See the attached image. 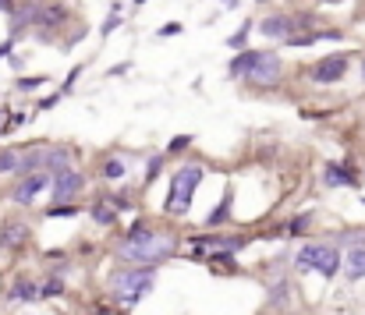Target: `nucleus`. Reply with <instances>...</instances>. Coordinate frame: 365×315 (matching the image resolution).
<instances>
[{"mask_svg":"<svg viewBox=\"0 0 365 315\" xmlns=\"http://www.w3.org/2000/svg\"><path fill=\"white\" fill-rule=\"evenodd\" d=\"M118 255H121L124 262L156 266L160 259L174 255V237H170V234H153L149 227H142V223H138V227H131V230H128V237L121 241Z\"/></svg>","mask_w":365,"mask_h":315,"instance_id":"1","label":"nucleus"},{"mask_svg":"<svg viewBox=\"0 0 365 315\" xmlns=\"http://www.w3.org/2000/svg\"><path fill=\"white\" fill-rule=\"evenodd\" d=\"M294 269L298 273H319V277L330 280V277H337L344 269V259H341V252L334 244H305L294 255Z\"/></svg>","mask_w":365,"mask_h":315,"instance_id":"2","label":"nucleus"},{"mask_svg":"<svg viewBox=\"0 0 365 315\" xmlns=\"http://www.w3.org/2000/svg\"><path fill=\"white\" fill-rule=\"evenodd\" d=\"M199 181H202V167H195V163L181 167V170L170 177V195H167V206H163V210L174 212V216H185L188 206H192V195H195Z\"/></svg>","mask_w":365,"mask_h":315,"instance_id":"3","label":"nucleus"},{"mask_svg":"<svg viewBox=\"0 0 365 315\" xmlns=\"http://www.w3.org/2000/svg\"><path fill=\"white\" fill-rule=\"evenodd\" d=\"M153 284H156V269H153V266L121 269V273L114 277V294H118V301H124V305H138V301L153 291Z\"/></svg>","mask_w":365,"mask_h":315,"instance_id":"4","label":"nucleus"},{"mask_svg":"<svg viewBox=\"0 0 365 315\" xmlns=\"http://www.w3.org/2000/svg\"><path fill=\"white\" fill-rule=\"evenodd\" d=\"M46 188H53V181L39 170V174H29V177H21L18 185H14V192H11V199L14 202H21V206H29V202H36Z\"/></svg>","mask_w":365,"mask_h":315,"instance_id":"5","label":"nucleus"},{"mask_svg":"<svg viewBox=\"0 0 365 315\" xmlns=\"http://www.w3.org/2000/svg\"><path fill=\"white\" fill-rule=\"evenodd\" d=\"M78 192H82V174H75V170L53 174V206H68Z\"/></svg>","mask_w":365,"mask_h":315,"instance_id":"6","label":"nucleus"},{"mask_svg":"<svg viewBox=\"0 0 365 315\" xmlns=\"http://www.w3.org/2000/svg\"><path fill=\"white\" fill-rule=\"evenodd\" d=\"M248 78H252L255 86H262V89L277 86V82H280V57H277V53H262L259 64H255V71H252Z\"/></svg>","mask_w":365,"mask_h":315,"instance_id":"7","label":"nucleus"},{"mask_svg":"<svg viewBox=\"0 0 365 315\" xmlns=\"http://www.w3.org/2000/svg\"><path fill=\"white\" fill-rule=\"evenodd\" d=\"M344 71H348V57H327V61H319L309 75H312L316 82H337V78H344Z\"/></svg>","mask_w":365,"mask_h":315,"instance_id":"8","label":"nucleus"},{"mask_svg":"<svg viewBox=\"0 0 365 315\" xmlns=\"http://www.w3.org/2000/svg\"><path fill=\"white\" fill-rule=\"evenodd\" d=\"M25 237H29V223H21V220H11V223L0 227V244L4 248H21Z\"/></svg>","mask_w":365,"mask_h":315,"instance_id":"9","label":"nucleus"},{"mask_svg":"<svg viewBox=\"0 0 365 315\" xmlns=\"http://www.w3.org/2000/svg\"><path fill=\"white\" fill-rule=\"evenodd\" d=\"M294 25H298L294 18H266L259 29H262V36H269V39H284V43H287L291 32H294Z\"/></svg>","mask_w":365,"mask_h":315,"instance_id":"10","label":"nucleus"},{"mask_svg":"<svg viewBox=\"0 0 365 315\" xmlns=\"http://www.w3.org/2000/svg\"><path fill=\"white\" fill-rule=\"evenodd\" d=\"M259 50H245V53H238L235 61H231V78H248L252 71H255V64H259Z\"/></svg>","mask_w":365,"mask_h":315,"instance_id":"11","label":"nucleus"},{"mask_svg":"<svg viewBox=\"0 0 365 315\" xmlns=\"http://www.w3.org/2000/svg\"><path fill=\"white\" fill-rule=\"evenodd\" d=\"M68 18V11L61 7V4H50V7H36L32 11V21L36 25H43V29H50V25H61Z\"/></svg>","mask_w":365,"mask_h":315,"instance_id":"12","label":"nucleus"},{"mask_svg":"<svg viewBox=\"0 0 365 315\" xmlns=\"http://www.w3.org/2000/svg\"><path fill=\"white\" fill-rule=\"evenodd\" d=\"M344 273H348V280H365V248H348Z\"/></svg>","mask_w":365,"mask_h":315,"instance_id":"13","label":"nucleus"},{"mask_svg":"<svg viewBox=\"0 0 365 315\" xmlns=\"http://www.w3.org/2000/svg\"><path fill=\"white\" fill-rule=\"evenodd\" d=\"M327 185L330 188H344V185H355V174L341 163H327Z\"/></svg>","mask_w":365,"mask_h":315,"instance_id":"14","label":"nucleus"},{"mask_svg":"<svg viewBox=\"0 0 365 315\" xmlns=\"http://www.w3.org/2000/svg\"><path fill=\"white\" fill-rule=\"evenodd\" d=\"M46 163V153L43 149H25V156H21V174L29 177V174H39V167Z\"/></svg>","mask_w":365,"mask_h":315,"instance_id":"15","label":"nucleus"},{"mask_svg":"<svg viewBox=\"0 0 365 315\" xmlns=\"http://www.w3.org/2000/svg\"><path fill=\"white\" fill-rule=\"evenodd\" d=\"M36 298H43V287H36L29 280H21V284L11 287V301H36Z\"/></svg>","mask_w":365,"mask_h":315,"instance_id":"16","label":"nucleus"},{"mask_svg":"<svg viewBox=\"0 0 365 315\" xmlns=\"http://www.w3.org/2000/svg\"><path fill=\"white\" fill-rule=\"evenodd\" d=\"M227 216H231V199L224 195V199H220V206H217V210L206 216V227H217V223H224Z\"/></svg>","mask_w":365,"mask_h":315,"instance_id":"17","label":"nucleus"},{"mask_svg":"<svg viewBox=\"0 0 365 315\" xmlns=\"http://www.w3.org/2000/svg\"><path fill=\"white\" fill-rule=\"evenodd\" d=\"M11 170H21V153H14V149L0 153V174H11Z\"/></svg>","mask_w":365,"mask_h":315,"instance_id":"18","label":"nucleus"},{"mask_svg":"<svg viewBox=\"0 0 365 315\" xmlns=\"http://www.w3.org/2000/svg\"><path fill=\"white\" fill-rule=\"evenodd\" d=\"M46 167H53L57 174L68 170V149H50V153H46Z\"/></svg>","mask_w":365,"mask_h":315,"instance_id":"19","label":"nucleus"},{"mask_svg":"<svg viewBox=\"0 0 365 315\" xmlns=\"http://www.w3.org/2000/svg\"><path fill=\"white\" fill-rule=\"evenodd\" d=\"M93 220H96L100 227H110V223L118 220V212L110 210V206H93Z\"/></svg>","mask_w":365,"mask_h":315,"instance_id":"20","label":"nucleus"},{"mask_svg":"<svg viewBox=\"0 0 365 315\" xmlns=\"http://www.w3.org/2000/svg\"><path fill=\"white\" fill-rule=\"evenodd\" d=\"M103 174H107L110 181H118V177H124V163H121V160H110V163L103 167Z\"/></svg>","mask_w":365,"mask_h":315,"instance_id":"21","label":"nucleus"},{"mask_svg":"<svg viewBox=\"0 0 365 315\" xmlns=\"http://www.w3.org/2000/svg\"><path fill=\"white\" fill-rule=\"evenodd\" d=\"M118 21H121V4H114V7H110V18L103 21V32H110V29H114Z\"/></svg>","mask_w":365,"mask_h":315,"instance_id":"22","label":"nucleus"},{"mask_svg":"<svg viewBox=\"0 0 365 315\" xmlns=\"http://www.w3.org/2000/svg\"><path fill=\"white\" fill-rule=\"evenodd\" d=\"M61 291H64V284H61V280H50V284L43 287V298H57Z\"/></svg>","mask_w":365,"mask_h":315,"instance_id":"23","label":"nucleus"},{"mask_svg":"<svg viewBox=\"0 0 365 315\" xmlns=\"http://www.w3.org/2000/svg\"><path fill=\"white\" fill-rule=\"evenodd\" d=\"M245 36H248V29H242L238 36H231V39H227V46H231V50H242V46H245Z\"/></svg>","mask_w":365,"mask_h":315,"instance_id":"24","label":"nucleus"},{"mask_svg":"<svg viewBox=\"0 0 365 315\" xmlns=\"http://www.w3.org/2000/svg\"><path fill=\"white\" fill-rule=\"evenodd\" d=\"M78 210H71V206H53V210H46V216H75Z\"/></svg>","mask_w":365,"mask_h":315,"instance_id":"25","label":"nucleus"},{"mask_svg":"<svg viewBox=\"0 0 365 315\" xmlns=\"http://www.w3.org/2000/svg\"><path fill=\"white\" fill-rule=\"evenodd\" d=\"M36 86H43V78H39V75H36V78H21V82H18V89H36Z\"/></svg>","mask_w":365,"mask_h":315,"instance_id":"26","label":"nucleus"},{"mask_svg":"<svg viewBox=\"0 0 365 315\" xmlns=\"http://www.w3.org/2000/svg\"><path fill=\"white\" fill-rule=\"evenodd\" d=\"M188 142H192V138H188V135H181V138H174V142H170V153H178V149H185V145H188Z\"/></svg>","mask_w":365,"mask_h":315,"instance_id":"27","label":"nucleus"},{"mask_svg":"<svg viewBox=\"0 0 365 315\" xmlns=\"http://www.w3.org/2000/svg\"><path fill=\"white\" fill-rule=\"evenodd\" d=\"M156 174H160V160H153V163H149V170H145V177H156Z\"/></svg>","mask_w":365,"mask_h":315,"instance_id":"28","label":"nucleus"},{"mask_svg":"<svg viewBox=\"0 0 365 315\" xmlns=\"http://www.w3.org/2000/svg\"><path fill=\"white\" fill-rule=\"evenodd\" d=\"M305 223H309V216H302V220H294V223H291V234H298V230H302Z\"/></svg>","mask_w":365,"mask_h":315,"instance_id":"29","label":"nucleus"},{"mask_svg":"<svg viewBox=\"0 0 365 315\" xmlns=\"http://www.w3.org/2000/svg\"><path fill=\"white\" fill-rule=\"evenodd\" d=\"M0 7H4L7 14H14V0H0Z\"/></svg>","mask_w":365,"mask_h":315,"instance_id":"30","label":"nucleus"},{"mask_svg":"<svg viewBox=\"0 0 365 315\" xmlns=\"http://www.w3.org/2000/svg\"><path fill=\"white\" fill-rule=\"evenodd\" d=\"M7 120H11V117H7V110H0V131H4V128H11Z\"/></svg>","mask_w":365,"mask_h":315,"instance_id":"31","label":"nucleus"},{"mask_svg":"<svg viewBox=\"0 0 365 315\" xmlns=\"http://www.w3.org/2000/svg\"><path fill=\"white\" fill-rule=\"evenodd\" d=\"M7 53H11V39H7V43L0 46V57H7Z\"/></svg>","mask_w":365,"mask_h":315,"instance_id":"32","label":"nucleus"},{"mask_svg":"<svg viewBox=\"0 0 365 315\" xmlns=\"http://www.w3.org/2000/svg\"><path fill=\"white\" fill-rule=\"evenodd\" d=\"M362 75H365V61H362Z\"/></svg>","mask_w":365,"mask_h":315,"instance_id":"33","label":"nucleus"}]
</instances>
